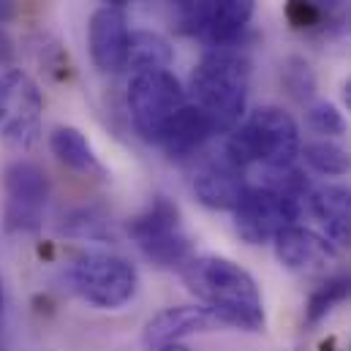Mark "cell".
<instances>
[{"label":"cell","instance_id":"obj_1","mask_svg":"<svg viewBox=\"0 0 351 351\" xmlns=\"http://www.w3.org/2000/svg\"><path fill=\"white\" fill-rule=\"evenodd\" d=\"M182 280L218 324L245 332L264 330V302L254 275L226 256H191Z\"/></svg>","mask_w":351,"mask_h":351},{"label":"cell","instance_id":"obj_2","mask_svg":"<svg viewBox=\"0 0 351 351\" xmlns=\"http://www.w3.org/2000/svg\"><path fill=\"white\" fill-rule=\"evenodd\" d=\"M251 90V60L234 44L213 47L202 55L191 74L193 104L213 120L215 134H229L240 125Z\"/></svg>","mask_w":351,"mask_h":351},{"label":"cell","instance_id":"obj_3","mask_svg":"<svg viewBox=\"0 0 351 351\" xmlns=\"http://www.w3.org/2000/svg\"><path fill=\"white\" fill-rule=\"evenodd\" d=\"M300 150L302 142L294 117L280 106H259L243 125L229 131L223 158L237 169L262 164L267 172H286L294 169Z\"/></svg>","mask_w":351,"mask_h":351},{"label":"cell","instance_id":"obj_4","mask_svg":"<svg viewBox=\"0 0 351 351\" xmlns=\"http://www.w3.org/2000/svg\"><path fill=\"white\" fill-rule=\"evenodd\" d=\"M66 283L88 305L117 311L134 300L139 272L117 254H82L66 267Z\"/></svg>","mask_w":351,"mask_h":351},{"label":"cell","instance_id":"obj_5","mask_svg":"<svg viewBox=\"0 0 351 351\" xmlns=\"http://www.w3.org/2000/svg\"><path fill=\"white\" fill-rule=\"evenodd\" d=\"M128 237L145 254V259L161 269H182L191 259V240L185 234L182 215L167 196H156L139 215L128 221Z\"/></svg>","mask_w":351,"mask_h":351},{"label":"cell","instance_id":"obj_6","mask_svg":"<svg viewBox=\"0 0 351 351\" xmlns=\"http://www.w3.org/2000/svg\"><path fill=\"white\" fill-rule=\"evenodd\" d=\"M125 104L136 134L145 142L158 145L177 109L185 104V90L169 69L134 71L128 80Z\"/></svg>","mask_w":351,"mask_h":351},{"label":"cell","instance_id":"obj_7","mask_svg":"<svg viewBox=\"0 0 351 351\" xmlns=\"http://www.w3.org/2000/svg\"><path fill=\"white\" fill-rule=\"evenodd\" d=\"M305 204V199L278 191L272 185L245 188L237 207L232 210L234 229L248 245H267L278 237V232L300 221Z\"/></svg>","mask_w":351,"mask_h":351},{"label":"cell","instance_id":"obj_8","mask_svg":"<svg viewBox=\"0 0 351 351\" xmlns=\"http://www.w3.org/2000/svg\"><path fill=\"white\" fill-rule=\"evenodd\" d=\"M44 95L38 82L22 69L0 74V139L14 150H30L41 136Z\"/></svg>","mask_w":351,"mask_h":351},{"label":"cell","instance_id":"obj_9","mask_svg":"<svg viewBox=\"0 0 351 351\" xmlns=\"http://www.w3.org/2000/svg\"><path fill=\"white\" fill-rule=\"evenodd\" d=\"M3 191H5V226L11 232H25V234L38 232L49 199L47 172L30 161H14L3 175Z\"/></svg>","mask_w":351,"mask_h":351},{"label":"cell","instance_id":"obj_10","mask_svg":"<svg viewBox=\"0 0 351 351\" xmlns=\"http://www.w3.org/2000/svg\"><path fill=\"white\" fill-rule=\"evenodd\" d=\"M90 60L104 74H120L128 69V49H131V27L123 8L104 5L93 11L88 25Z\"/></svg>","mask_w":351,"mask_h":351},{"label":"cell","instance_id":"obj_11","mask_svg":"<svg viewBox=\"0 0 351 351\" xmlns=\"http://www.w3.org/2000/svg\"><path fill=\"white\" fill-rule=\"evenodd\" d=\"M272 248H275V259L280 262V267L300 272V275L327 272L338 259V248L324 234H316L297 223L278 232V237L272 240Z\"/></svg>","mask_w":351,"mask_h":351},{"label":"cell","instance_id":"obj_12","mask_svg":"<svg viewBox=\"0 0 351 351\" xmlns=\"http://www.w3.org/2000/svg\"><path fill=\"white\" fill-rule=\"evenodd\" d=\"M256 0H196V33L213 47L234 44L254 16Z\"/></svg>","mask_w":351,"mask_h":351},{"label":"cell","instance_id":"obj_13","mask_svg":"<svg viewBox=\"0 0 351 351\" xmlns=\"http://www.w3.org/2000/svg\"><path fill=\"white\" fill-rule=\"evenodd\" d=\"M191 191L193 196L210 207V210H234L243 191H245V182H243V169H237L234 164H229L223 156L221 158H213V161H204L191 180Z\"/></svg>","mask_w":351,"mask_h":351},{"label":"cell","instance_id":"obj_14","mask_svg":"<svg viewBox=\"0 0 351 351\" xmlns=\"http://www.w3.org/2000/svg\"><path fill=\"white\" fill-rule=\"evenodd\" d=\"M213 324H218L213 319V313L204 305H177V308H164L161 313H156L142 332V341L147 349L164 346V343H182V338L196 335V332H207Z\"/></svg>","mask_w":351,"mask_h":351},{"label":"cell","instance_id":"obj_15","mask_svg":"<svg viewBox=\"0 0 351 351\" xmlns=\"http://www.w3.org/2000/svg\"><path fill=\"white\" fill-rule=\"evenodd\" d=\"M308 210L322 223L335 248H351V191L343 185H319L308 193Z\"/></svg>","mask_w":351,"mask_h":351},{"label":"cell","instance_id":"obj_16","mask_svg":"<svg viewBox=\"0 0 351 351\" xmlns=\"http://www.w3.org/2000/svg\"><path fill=\"white\" fill-rule=\"evenodd\" d=\"M215 134L213 120L196 106V104H182L172 117V123L167 125L164 136H161V147L172 161H185L191 156H196L207 139Z\"/></svg>","mask_w":351,"mask_h":351},{"label":"cell","instance_id":"obj_17","mask_svg":"<svg viewBox=\"0 0 351 351\" xmlns=\"http://www.w3.org/2000/svg\"><path fill=\"white\" fill-rule=\"evenodd\" d=\"M49 150L55 153V158L80 172V175H88V177H106V169L104 164L98 161L93 145L88 142V136L74 128V125H58L52 134H49Z\"/></svg>","mask_w":351,"mask_h":351},{"label":"cell","instance_id":"obj_18","mask_svg":"<svg viewBox=\"0 0 351 351\" xmlns=\"http://www.w3.org/2000/svg\"><path fill=\"white\" fill-rule=\"evenodd\" d=\"M346 300H351V267L327 275V280L311 291L305 302V327H316Z\"/></svg>","mask_w":351,"mask_h":351},{"label":"cell","instance_id":"obj_19","mask_svg":"<svg viewBox=\"0 0 351 351\" xmlns=\"http://www.w3.org/2000/svg\"><path fill=\"white\" fill-rule=\"evenodd\" d=\"M172 47L167 38H161L153 30H136L131 33V49H128V66L134 71H153V69H169L172 66Z\"/></svg>","mask_w":351,"mask_h":351},{"label":"cell","instance_id":"obj_20","mask_svg":"<svg viewBox=\"0 0 351 351\" xmlns=\"http://www.w3.org/2000/svg\"><path fill=\"white\" fill-rule=\"evenodd\" d=\"M300 156L305 158V164L324 177H343L351 172V153L346 147H341L332 139H316L308 142Z\"/></svg>","mask_w":351,"mask_h":351},{"label":"cell","instance_id":"obj_21","mask_svg":"<svg viewBox=\"0 0 351 351\" xmlns=\"http://www.w3.org/2000/svg\"><path fill=\"white\" fill-rule=\"evenodd\" d=\"M280 82H283L286 93L300 104H311L316 98V74H313V69L305 58H297V55L289 58L283 63Z\"/></svg>","mask_w":351,"mask_h":351},{"label":"cell","instance_id":"obj_22","mask_svg":"<svg viewBox=\"0 0 351 351\" xmlns=\"http://www.w3.org/2000/svg\"><path fill=\"white\" fill-rule=\"evenodd\" d=\"M305 120H308L311 131L322 134L324 139H330V136H343V134H346V117H343V112H341L335 104H330V101H311V104L305 106Z\"/></svg>","mask_w":351,"mask_h":351},{"label":"cell","instance_id":"obj_23","mask_svg":"<svg viewBox=\"0 0 351 351\" xmlns=\"http://www.w3.org/2000/svg\"><path fill=\"white\" fill-rule=\"evenodd\" d=\"M286 19L294 30H302V33H324L327 30V16L305 0H286Z\"/></svg>","mask_w":351,"mask_h":351},{"label":"cell","instance_id":"obj_24","mask_svg":"<svg viewBox=\"0 0 351 351\" xmlns=\"http://www.w3.org/2000/svg\"><path fill=\"white\" fill-rule=\"evenodd\" d=\"M106 215H101L98 210H80L74 213L66 223H63V232L71 234V237H88V240H101L106 237Z\"/></svg>","mask_w":351,"mask_h":351},{"label":"cell","instance_id":"obj_25","mask_svg":"<svg viewBox=\"0 0 351 351\" xmlns=\"http://www.w3.org/2000/svg\"><path fill=\"white\" fill-rule=\"evenodd\" d=\"M311 3L313 8H319L324 16H327V30L341 25V11H343V0H305Z\"/></svg>","mask_w":351,"mask_h":351},{"label":"cell","instance_id":"obj_26","mask_svg":"<svg viewBox=\"0 0 351 351\" xmlns=\"http://www.w3.org/2000/svg\"><path fill=\"white\" fill-rule=\"evenodd\" d=\"M11 60H14V44L5 36V30L0 27V66H11Z\"/></svg>","mask_w":351,"mask_h":351},{"label":"cell","instance_id":"obj_27","mask_svg":"<svg viewBox=\"0 0 351 351\" xmlns=\"http://www.w3.org/2000/svg\"><path fill=\"white\" fill-rule=\"evenodd\" d=\"M16 16V3L14 0H0V25L11 22Z\"/></svg>","mask_w":351,"mask_h":351},{"label":"cell","instance_id":"obj_28","mask_svg":"<svg viewBox=\"0 0 351 351\" xmlns=\"http://www.w3.org/2000/svg\"><path fill=\"white\" fill-rule=\"evenodd\" d=\"M150 351H191L185 343H164V346H156V349Z\"/></svg>","mask_w":351,"mask_h":351},{"label":"cell","instance_id":"obj_29","mask_svg":"<svg viewBox=\"0 0 351 351\" xmlns=\"http://www.w3.org/2000/svg\"><path fill=\"white\" fill-rule=\"evenodd\" d=\"M343 104L349 106V112H351V77H349V82L343 85Z\"/></svg>","mask_w":351,"mask_h":351},{"label":"cell","instance_id":"obj_30","mask_svg":"<svg viewBox=\"0 0 351 351\" xmlns=\"http://www.w3.org/2000/svg\"><path fill=\"white\" fill-rule=\"evenodd\" d=\"M104 3H106V5H114V8H120V5H123V3H128V0H104Z\"/></svg>","mask_w":351,"mask_h":351},{"label":"cell","instance_id":"obj_31","mask_svg":"<svg viewBox=\"0 0 351 351\" xmlns=\"http://www.w3.org/2000/svg\"><path fill=\"white\" fill-rule=\"evenodd\" d=\"M0 308H3V283H0Z\"/></svg>","mask_w":351,"mask_h":351}]
</instances>
